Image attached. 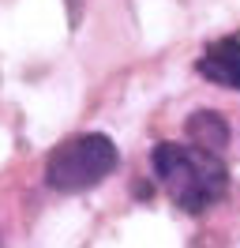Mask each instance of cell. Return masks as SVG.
<instances>
[{
	"label": "cell",
	"instance_id": "cell-1",
	"mask_svg": "<svg viewBox=\"0 0 240 248\" xmlns=\"http://www.w3.org/2000/svg\"><path fill=\"white\" fill-rule=\"evenodd\" d=\"M150 166L165 196L188 215H203L229 192V170L222 166V158L195 143H158Z\"/></svg>",
	"mask_w": 240,
	"mask_h": 248
},
{
	"label": "cell",
	"instance_id": "cell-2",
	"mask_svg": "<svg viewBox=\"0 0 240 248\" xmlns=\"http://www.w3.org/2000/svg\"><path fill=\"white\" fill-rule=\"evenodd\" d=\"M117 170V143L102 132H83L53 147V155L45 162V181L64 196L87 192L102 185L109 173Z\"/></svg>",
	"mask_w": 240,
	"mask_h": 248
},
{
	"label": "cell",
	"instance_id": "cell-3",
	"mask_svg": "<svg viewBox=\"0 0 240 248\" xmlns=\"http://www.w3.org/2000/svg\"><path fill=\"white\" fill-rule=\"evenodd\" d=\"M199 76L207 83H218V87H229V91H240V34H229V38H218L203 49V57L195 61Z\"/></svg>",
	"mask_w": 240,
	"mask_h": 248
},
{
	"label": "cell",
	"instance_id": "cell-4",
	"mask_svg": "<svg viewBox=\"0 0 240 248\" xmlns=\"http://www.w3.org/2000/svg\"><path fill=\"white\" fill-rule=\"evenodd\" d=\"M188 140L195 147L210 151V155H218V151H225V143H229V124L214 109H199V113H192V121H188Z\"/></svg>",
	"mask_w": 240,
	"mask_h": 248
}]
</instances>
